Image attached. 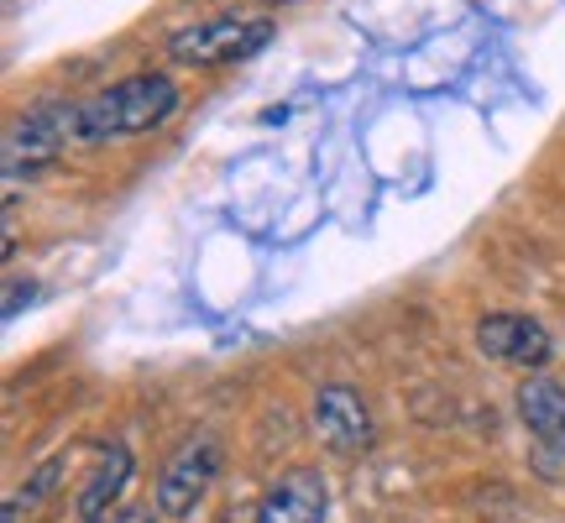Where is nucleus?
I'll use <instances>...</instances> for the list:
<instances>
[{
	"label": "nucleus",
	"mask_w": 565,
	"mask_h": 523,
	"mask_svg": "<svg viewBox=\"0 0 565 523\" xmlns=\"http://www.w3.org/2000/svg\"><path fill=\"white\" fill-rule=\"evenodd\" d=\"M179 110V84L168 74H131L100 95L79 100V141H121L158 131Z\"/></svg>",
	"instance_id": "obj_1"
},
{
	"label": "nucleus",
	"mask_w": 565,
	"mask_h": 523,
	"mask_svg": "<svg viewBox=\"0 0 565 523\" xmlns=\"http://www.w3.org/2000/svg\"><path fill=\"white\" fill-rule=\"evenodd\" d=\"M68 141H79V105H68V100H47L38 110H26L21 121H11L6 147H0L6 200H17L21 183H32L42 168H53Z\"/></svg>",
	"instance_id": "obj_2"
},
{
	"label": "nucleus",
	"mask_w": 565,
	"mask_h": 523,
	"mask_svg": "<svg viewBox=\"0 0 565 523\" xmlns=\"http://www.w3.org/2000/svg\"><path fill=\"white\" fill-rule=\"evenodd\" d=\"M273 42V21L246 17V11H225V17H204L168 38V58L183 68H225V63H246Z\"/></svg>",
	"instance_id": "obj_3"
},
{
	"label": "nucleus",
	"mask_w": 565,
	"mask_h": 523,
	"mask_svg": "<svg viewBox=\"0 0 565 523\" xmlns=\"http://www.w3.org/2000/svg\"><path fill=\"white\" fill-rule=\"evenodd\" d=\"M221 461L225 450L221 440L210 435V429H200V435H189V440L162 461L158 471V487H152V503H158V513H168V519H183V513H194L200 508V498L210 492V482L221 477Z\"/></svg>",
	"instance_id": "obj_4"
},
{
	"label": "nucleus",
	"mask_w": 565,
	"mask_h": 523,
	"mask_svg": "<svg viewBox=\"0 0 565 523\" xmlns=\"http://www.w3.org/2000/svg\"><path fill=\"white\" fill-rule=\"evenodd\" d=\"M315 429H320L335 450H345V456H362V450H372V440H377L372 408L362 403L356 387H345V383H324L320 393H315Z\"/></svg>",
	"instance_id": "obj_5"
},
{
	"label": "nucleus",
	"mask_w": 565,
	"mask_h": 523,
	"mask_svg": "<svg viewBox=\"0 0 565 523\" xmlns=\"http://www.w3.org/2000/svg\"><path fill=\"white\" fill-rule=\"evenodd\" d=\"M477 345H482V356L524 366V372H540V366L555 356L550 330L540 320H524V314H487V320L477 324Z\"/></svg>",
	"instance_id": "obj_6"
},
{
	"label": "nucleus",
	"mask_w": 565,
	"mask_h": 523,
	"mask_svg": "<svg viewBox=\"0 0 565 523\" xmlns=\"http://www.w3.org/2000/svg\"><path fill=\"white\" fill-rule=\"evenodd\" d=\"M324 508H330L324 477L309 471V466H294V471L263 498L257 523H324Z\"/></svg>",
	"instance_id": "obj_7"
},
{
	"label": "nucleus",
	"mask_w": 565,
	"mask_h": 523,
	"mask_svg": "<svg viewBox=\"0 0 565 523\" xmlns=\"http://www.w3.org/2000/svg\"><path fill=\"white\" fill-rule=\"evenodd\" d=\"M519 414H524L529 435L550 450H565V387L529 372L524 387H519Z\"/></svg>",
	"instance_id": "obj_8"
},
{
	"label": "nucleus",
	"mask_w": 565,
	"mask_h": 523,
	"mask_svg": "<svg viewBox=\"0 0 565 523\" xmlns=\"http://www.w3.org/2000/svg\"><path fill=\"white\" fill-rule=\"evenodd\" d=\"M126 482H131V450L126 445H110L105 450V461L95 466V477H89V487H84L79 498V519H105L110 508H116V498L126 492Z\"/></svg>",
	"instance_id": "obj_9"
},
{
	"label": "nucleus",
	"mask_w": 565,
	"mask_h": 523,
	"mask_svg": "<svg viewBox=\"0 0 565 523\" xmlns=\"http://www.w3.org/2000/svg\"><path fill=\"white\" fill-rule=\"evenodd\" d=\"M110 523H152V513H147V508H121Z\"/></svg>",
	"instance_id": "obj_10"
},
{
	"label": "nucleus",
	"mask_w": 565,
	"mask_h": 523,
	"mask_svg": "<svg viewBox=\"0 0 565 523\" xmlns=\"http://www.w3.org/2000/svg\"><path fill=\"white\" fill-rule=\"evenodd\" d=\"M267 11H282V6H294V0H263Z\"/></svg>",
	"instance_id": "obj_11"
},
{
	"label": "nucleus",
	"mask_w": 565,
	"mask_h": 523,
	"mask_svg": "<svg viewBox=\"0 0 565 523\" xmlns=\"http://www.w3.org/2000/svg\"><path fill=\"white\" fill-rule=\"evenodd\" d=\"M89 523H110V519H89Z\"/></svg>",
	"instance_id": "obj_12"
}]
</instances>
